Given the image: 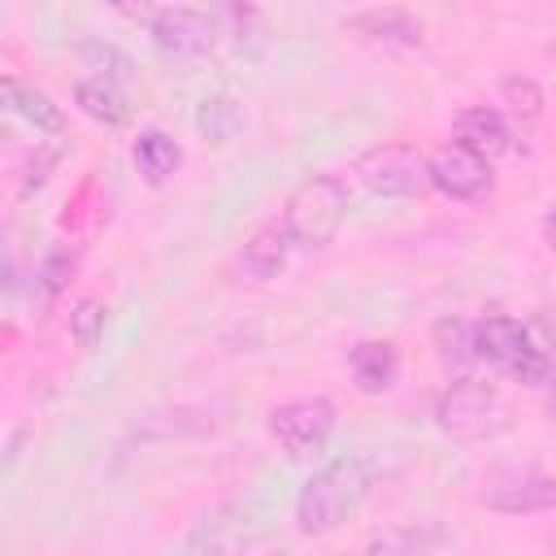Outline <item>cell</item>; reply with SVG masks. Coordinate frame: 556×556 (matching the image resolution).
Masks as SVG:
<instances>
[{"label":"cell","mask_w":556,"mask_h":556,"mask_svg":"<svg viewBox=\"0 0 556 556\" xmlns=\"http://www.w3.org/2000/svg\"><path fill=\"white\" fill-rule=\"evenodd\" d=\"M369 491H374L369 456H339L321 465L313 478H304L295 495V526L304 534H330L365 504Z\"/></svg>","instance_id":"cell-1"},{"label":"cell","mask_w":556,"mask_h":556,"mask_svg":"<svg viewBox=\"0 0 556 556\" xmlns=\"http://www.w3.org/2000/svg\"><path fill=\"white\" fill-rule=\"evenodd\" d=\"M348 208H352V187H348V178H343V174H313V178H304V182L287 195V204H282V226H287V235H291L295 248L313 252V248H326V243L339 235Z\"/></svg>","instance_id":"cell-2"},{"label":"cell","mask_w":556,"mask_h":556,"mask_svg":"<svg viewBox=\"0 0 556 556\" xmlns=\"http://www.w3.org/2000/svg\"><path fill=\"white\" fill-rule=\"evenodd\" d=\"M434 426L447 439L478 443V439L504 434L513 426V408L500 395V387H491L482 378H456L434 395Z\"/></svg>","instance_id":"cell-3"},{"label":"cell","mask_w":556,"mask_h":556,"mask_svg":"<svg viewBox=\"0 0 556 556\" xmlns=\"http://www.w3.org/2000/svg\"><path fill=\"white\" fill-rule=\"evenodd\" d=\"M356 182L382 200H413L430 187V156L413 143H378L352 165Z\"/></svg>","instance_id":"cell-4"},{"label":"cell","mask_w":556,"mask_h":556,"mask_svg":"<svg viewBox=\"0 0 556 556\" xmlns=\"http://www.w3.org/2000/svg\"><path fill=\"white\" fill-rule=\"evenodd\" d=\"M334 421H339V413L326 395H295L269 413V434L278 439V447L291 460H304V456L326 452Z\"/></svg>","instance_id":"cell-5"},{"label":"cell","mask_w":556,"mask_h":556,"mask_svg":"<svg viewBox=\"0 0 556 556\" xmlns=\"http://www.w3.org/2000/svg\"><path fill=\"white\" fill-rule=\"evenodd\" d=\"M148 35L156 48H165L174 56H208L217 48L222 26L208 9L165 4V9H148Z\"/></svg>","instance_id":"cell-6"},{"label":"cell","mask_w":556,"mask_h":556,"mask_svg":"<svg viewBox=\"0 0 556 556\" xmlns=\"http://www.w3.org/2000/svg\"><path fill=\"white\" fill-rule=\"evenodd\" d=\"M430 187L447 200L478 204L495 191V174H491V161H482L478 152L460 143H443L439 152H430Z\"/></svg>","instance_id":"cell-7"},{"label":"cell","mask_w":556,"mask_h":556,"mask_svg":"<svg viewBox=\"0 0 556 556\" xmlns=\"http://www.w3.org/2000/svg\"><path fill=\"white\" fill-rule=\"evenodd\" d=\"M482 508L504 513V517H530V513H552L556 508V478L539 469H508L495 473L482 486Z\"/></svg>","instance_id":"cell-8"},{"label":"cell","mask_w":556,"mask_h":556,"mask_svg":"<svg viewBox=\"0 0 556 556\" xmlns=\"http://www.w3.org/2000/svg\"><path fill=\"white\" fill-rule=\"evenodd\" d=\"M291 252H295V243H291L282 217H274V222H265L261 230H252V235L243 239V248L230 256V278L261 287V282H269V278H278V274L287 269Z\"/></svg>","instance_id":"cell-9"},{"label":"cell","mask_w":556,"mask_h":556,"mask_svg":"<svg viewBox=\"0 0 556 556\" xmlns=\"http://www.w3.org/2000/svg\"><path fill=\"white\" fill-rule=\"evenodd\" d=\"M343 30H352L356 39L374 43V48H421L426 39V26L421 17H413L408 9H361V13H348L343 17Z\"/></svg>","instance_id":"cell-10"},{"label":"cell","mask_w":556,"mask_h":556,"mask_svg":"<svg viewBox=\"0 0 556 556\" xmlns=\"http://www.w3.org/2000/svg\"><path fill=\"white\" fill-rule=\"evenodd\" d=\"M452 135H456L452 143L478 152L482 161H491V156H500V152L513 148V130H508L504 113L491 109V104H469V109H460L456 122H452Z\"/></svg>","instance_id":"cell-11"},{"label":"cell","mask_w":556,"mask_h":556,"mask_svg":"<svg viewBox=\"0 0 556 556\" xmlns=\"http://www.w3.org/2000/svg\"><path fill=\"white\" fill-rule=\"evenodd\" d=\"M348 374L356 382V391L365 395H382L395 387L400 378V348L391 339H361L348 352Z\"/></svg>","instance_id":"cell-12"},{"label":"cell","mask_w":556,"mask_h":556,"mask_svg":"<svg viewBox=\"0 0 556 556\" xmlns=\"http://www.w3.org/2000/svg\"><path fill=\"white\" fill-rule=\"evenodd\" d=\"M74 104L100 122V126H126L130 122V96L122 91L117 78H104V74H91V78H78L74 83Z\"/></svg>","instance_id":"cell-13"},{"label":"cell","mask_w":556,"mask_h":556,"mask_svg":"<svg viewBox=\"0 0 556 556\" xmlns=\"http://www.w3.org/2000/svg\"><path fill=\"white\" fill-rule=\"evenodd\" d=\"M4 109L13 113V117H22L35 135H61L65 130V113H61V104H52V96L48 91H39V87H26L22 78H4Z\"/></svg>","instance_id":"cell-14"},{"label":"cell","mask_w":556,"mask_h":556,"mask_svg":"<svg viewBox=\"0 0 556 556\" xmlns=\"http://www.w3.org/2000/svg\"><path fill=\"white\" fill-rule=\"evenodd\" d=\"M439 543H443V530L439 526L408 521V526H391V530L374 534L361 556H434Z\"/></svg>","instance_id":"cell-15"},{"label":"cell","mask_w":556,"mask_h":556,"mask_svg":"<svg viewBox=\"0 0 556 556\" xmlns=\"http://www.w3.org/2000/svg\"><path fill=\"white\" fill-rule=\"evenodd\" d=\"M195 130H200V139H208L217 148L222 143H235L243 135V104L235 96H226V91L204 96L200 109H195Z\"/></svg>","instance_id":"cell-16"},{"label":"cell","mask_w":556,"mask_h":556,"mask_svg":"<svg viewBox=\"0 0 556 556\" xmlns=\"http://www.w3.org/2000/svg\"><path fill=\"white\" fill-rule=\"evenodd\" d=\"M135 165H139V174L148 182H165L169 174H178L182 148L165 130H139V139H135Z\"/></svg>","instance_id":"cell-17"},{"label":"cell","mask_w":556,"mask_h":556,"mask_svg":"<svg viewBox=\"0 0 556 556\" xmlns=\"http://www.w3.org/2000/svg\"><path fill=\"white\" fill-rule=\"evenodd\" d=\"M434 348L447 365H469L478 361L473 352V321L469 317H439L434 321Z\"/></svg>","instance_id":"cell-18"},{"label":"cell","mask_w":556,"mask_h":556,"mask_svg":"<svg viewBox=\"0 0 556 556\" xmlns=\"http://www.w3.org/2000/svg\"><path fill=\"white\" fill-rule=\"evenodd\" d=\"M74 252H65V248H48L43 256H39V265H35V291H39V300L43 304H52L65 287H70V278H74Z\"/></svg>","instance_id":"cell-19"},{"label":"cell","mask_w":556,"mask_h":556,"mask_svg":"<svg viewBox=\"0 0 556 556\" xmlns=\"http://www.w3.org/2000/svg\"><path fill=\"white\" fill-rule=\"evenodd\" d=\"M104 304L100 300H78L74 304V313H70V334H74V343L83 348V352H91L96 348V339H100V330H104Z\"/></svg>","instance_id":"cell-20"},{"label":"cell","mask_w":556,"mask_h":556,"mask_svg":"<svg viewBox=\"0 0 556 556\" xmlns=\"http://www.w3.org/2000/svg\"><path fill=\"white\" fill-rule=\"evenodd\" d=\"M500 91H504V100L513 104V113H521V117H539V109H543V91H539V83L534 78H504L500 83Z\"/></svg>","instance_id":"cell-21"},{"label":"cell","mask_w":556,"mask_h":556,"mask_svg":"<svg viewBox=\"0 0 556 556\" xmlns=\"http://www.w3.org/2000/svg\"><path fill=\"white\" fill-rule=\"evenodd\" d=\"M56 148H35V156H30V165H26V174H22V195H30V191H39L43 182H48V169L56 165Z\"/></svg>","instance_id":"cell-22"},{"label":"cell","mask_w":556,"mask_h":556,"mask_svg":"<svg viewBox=\"0 0 556 556\" xmlns=\"http://www.w3.org/2000/svg\"><path fill=\"white\" fill-rule=\"evenodd\" d=\"M543 239H547V248L556 252V208L543 213Z\"/></svg>","instance_id":"cell-23"},{"label":"cell","mask_w":556,"mask_h":556,"mask_svg":"<svg viewBox=\"0 0 556 556\" xmlns=\"http://www.w3.org/2000/svg\"><path fill=\"white\" fill-rule=\"evenodd\" d=\"M274 556H295V552H274Z\"/></svg>","instance_id":"cell-24"},{"label":"cell","mask_w":556,"mask_h":556,"mask_svg":"<svg viewBox=\"0 0 556 556\" xmlns=\"http://www.w3.org/2000/svg\"><path fill=\"white\" fill-rule=\"evenodd\" d=\"M552 61H556V43H552Z\"/></svg>","instance_id":"cell-25"}]
</instances>
